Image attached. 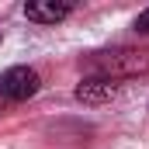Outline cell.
Masks as SVG:
<instances>
[{"mask_svg": "<svg viewBox=\"0 0 149 149\" xmlns=\"http://www.w3.org/2000/svg\"><path fill=\"white\" fill-rule=\"evenodd\" d=\"M90 76H108V80H121V76H139L149 73V49H111V52H94L87 59Z\"/></svg>", "mask_w": 149, "mask_h": 149, "instance_id": "cell-1", "label": "cell"}, {"mask_svg": "<svg viewBox=\"0 0 149 149\" xmlns=\"http://www.w3.org/2000/svg\"><path fill=\"white\" fill-rule=\"evenodd\" d=\"M38 87H42V76H38L31 66H10L7 73L0 76V94H3V97H10L14 104H21V101L35 97Z\"/></svg>", "mask_w": 149, "mask_h": 149, "instance_id": "cell-2", "label": "cell"}, {"mask_svg": "<svg viewBox=\"0 0 149 149\" xmlns=\"http://www.w3.org/2000/svg\"><path fill=\"white\" fill-rule=\"evenodd\" d=\"M118 94H121V83L118 80H108V76H83L76 83V101L80 104H90V108L111 104Z\"/></svg>", "mask_w": 149, "mask_h": 149, "instance_id": "cell-3", "label": "cell"}, {"mask_svg": "<svg viewBox=\"0 0 149 149\" xmlns=\"http://www.w3.org/2000/svg\"><path fill=\"white\" fill-rule=\"evenodd\" d=\"M70 14H73L70 0H31V3H24V17L35 24H59Z\"/></svg>", "mask_w": 149, "mask_h": 149, "instance_id": "cell-4", "label": "cell"}, {"mask_svg": "<svg viewBox=\"0 0 149 149\" xmlns=\"http://www.w3.org/2000/svg\"><path fill=\"white\" fill-rule=\"evenodd\" d=\"M135 31H139V35H149V7L135 17Z\"/></svg>", "mask_w": 149, "mask_h": 149, "instance_id": "cell-5", "label": "cell"}, {"mask_svg": "<svg viewBox=\"0 0 149 149\" xmlns=\"http://www.w3.org/2000/svg\"><path fill=\"white\" fill-rule=\"evenodd\" d=\"M10 108H14V101H10V97H3V94H0V118H3V114L10 111Z\"/></svg>", "mask_w": 149, "mask_h": 149, "instance_id": "cell-6", "label": "cell"}]
</instances>
